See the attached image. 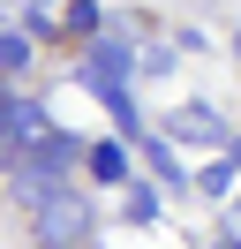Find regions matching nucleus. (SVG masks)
Masks as SVG:
<instances>
[{"mask_svg":"<svg viewBox=\"0 0 241 249\" xmlns=\"http://www.w3.org/2000/svg\"><path fill=\"white\" fill-rule=\"evenodd\" d=\"M30 219H38V242H45V249H75V242H90V196H75L68 181H60Z\"/></svg>","mask_w":241,"mask_h":249,"instance_id":"f257e3e1","label":"nucleus"},{"mask_svg":"<svg viewBox=\"0 0 241 249\" xmlns=\"http://www.w3.org/2000/svg\"><path fill=\"white\" fill-rule=\"evenodd\" d=\"M166 136H181V143H234L211 106H173V113H166Z\"/></svg>","mask_w":241,"mask_h":249,"instance_id":"f03ea898","label":"nucleus"},{"mask_svg":"<svg viewBox=\"0 0 241 249\" xmlns=\"http://www.w3.org/2000/svg\"><path fill=\"white\" fill-rule=\"evenodd\" d=\"M83 76L128 83V76H136V46H128V38H98V46H90V61H83Z\"/></svg>","mask_w":241,"mask_h":249,"instance_id":"7ed1b4c3","label":"nucleus"},{"mask_svg":"<svg viewBox=\"0 0 241 249\" xmlns=\"http://www.w3.org/2000/svg\"><path fill=\"white\" fill-rule=\"evenodd\" d=\"M90 174L98 181H128V151L120 143H90Z\"/></svg>","mask_w":241,"mask_h":249,"instance_id":"20e7f679","label":"nucleus"},{"mask_svg":"<svg viewBox=\"0 0 241 249\" xmlns=\"http://www.w3.org/2000/svg\"><path fill=\"white\" fill-rule=\"evenodd\" d=\"M143 151H151V166H158V181H166V189H189V174H181V159L166 151V143H143Z\"/></svg>","mask_w":241,"mask_h":249,"instance_id":"39448f33","label":"nucleus"},{"mask_svg":"<svg viewBox=\"0 0 241 249\" xmlns=\"http://www.w3.org/2000/svg\"><path fill=\"white\" fill-rule=\"evenodd\" d=\"M128 219H136V227H151V219H158V189H151V181L128 189Z\"/></svg>","mask_w":241,"mask_h":249,"instance_id":"423d86ee","label":"nucleus"},{"mask_svg":"<svg viewBox=\"0 0 241 249\" xmlns=\"http://www.w3.org/2000/svg\"><path fill=\"white\" fill-rule=\"evenodd\" d=\"M0 68H8V76L30 68V38H23V31H0Z\"/></svg>","mask_w":241,"mask_h":249,"instance_id":"0eeeda50","label":"nucleus"},{"mask_svg":"<svg viewBox=\"0 0 241 249\" xmlns=\"http://www.w3.org/2000/svg\"><path fill=\"white\" fill-rule=\"evenodd\" d=\"M234 174H241L234 159H219V166H204V181H196V189H211V196H226V189H234Z\"/></svg>","mask_w":241,"mask_h":249,"instance_id":"6e6552de","label":"nucleus"},{"mask_svg":"<svg viewBox=\"0 0 241 249\" xmlns=\"http://www.w3.org/2000/svg\"><path fill=\"white\" fill-rule=\"evenodd\" d=\"M226 234H234V249H241V204H234V212H226Z\"/></svg>","mask_w":241,"mask_h":249,"instance_id":"1a4fd4ad","label":"nucleus"},{"mask_svg":"<svg viewBox=\"0 0 241 249\" xmlns=\"http://www.w3.org/2000/svg\"><path fill=\"white\" fill-rule=\"evenodd\" d=\"M234 166H241V143H234Z\"/></svg>","mask_w":241,"mask_h":249,"instance_id":"9d476101","label":"nucleus"},{"mask_svg":"<svg viewBox=\"0 0 241 249\" xmlns=\"http://www.w3.org/2000/svg\"><path fill=\"white\" fill-rule=\"evenodd\" d=\"M226 249H234V242H226Z\"/></svg>","mask_w":241,"mask_h":249,"instance_id":"9b49d317","label":"nucleus"}]
</instances>
